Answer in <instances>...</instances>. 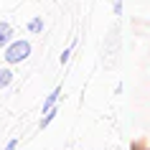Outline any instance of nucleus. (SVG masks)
I'll return each mask as SVG.
<instances>
[{"instance_id":"0eeeda50","label":"nucleus","mask_w":150,"mask_h":150,"mask_svg":"<svg viewBox=\"0 0 150 150\" xmlns=\"http://www.w3.org/2000/svg\"><path fill=\"white\" fill-rule=\"evenodd\" d=\"M69 54H71L69 48H66V51H64V54H61V64H66V61H69Z\"/></svg>"},{"instance_id":"20e7f679","label":"nucleus","mask_w":150,"mask_h":150,"mask_svg":"<svg viewBox=\"0 0 150 150\" xmlns=\"http://www.w3.org/2000/svg\"><path fill=\"white\" fill-rule=\"evenodd\" d=\"M10 79H13V74H10L8 69H0V89H3V87H8Z\"/></svg>"},{"instance_id":"7ed1b4c3","label":"nucleus","mask_w":150,"mask_h":150,"mask_svg":"<svg viewBox=\"0 0 150 150\" xmlns=\"http://www.w3.org/2000/svg\"><path fill=\"white\" fill-rule=\"evenodd\" d=\"M59 94H61V89H54V92L46 97V102H43V110H51V107H54V102L59 99Z\"/></svg>"},{"instance_id":"6e6552de","label":"nucleus","mask_w":150,"mask_h":150,"mask_svg":"<svg viewBox=\"0 0 150 150\" xmlns=\"http://www.w3.org/2000/svg\"><path fill=\"white\" fill-rule=\"evenodd\" d=\"M16 145H18V140H10V142H8V148H5V150H16Z\"/></svg>"},{"instance_id":"f257e3e1","label":"nucleus","mask_w":150,"mask_h":150,"mask_svg":"<svg viewBox=\"0 0 150 150\" xmlns=\"http://www.w3.org/2000/svg\"><path fill=\"white\" fill-rule=\"evenodd\" d=\"M28 54H31V46H28V41H16V43H10V46L5 48V59H8L10 64L23 61Z\"/></svg>"},{"instance_id":"39448f33","label":"nucleus","mask_w":150,"mask_h":150,"mask_svg":"<svg viewBox=\"0 0 150 150\" xmlns=\"http://www.w3.org/2000/svg\"><path fill=\"white\" fill-rule=\"evenodd\" d=\"M28 28H31V31H33V33H38V31H41V28H43V23H41V18H33L31 23H28Z\"/></svg>"},{"instance_id":"f03ea898","label":"nucleus","mask_w":150,"mask_h":150,"mask_svg":"<svg viewBox=\"0 0 150 150\" xmlns=\"http://www.w3.org/2000/svg\"><path fill=\"white\" fill-rule=\"evenodd\" d=\"M10 36H13L10 23H0V46H5V43L10 41Z\"/></svg>"},{"instance_id":"423d86ee","label":"nucleus","mask_w":150,"mask_h":150,"mask_svg":"<svg viewBox=\"0 0 150 150\" xmlns=\"http://www.w3.org/2000/svg\"><path fill=\"white\" fill-rule=\"evenodd\" d=\"M54 117H56V110H48V115H46L43 120H41V127H46V125H48V122H51Z\"/></svg>"}]
</instances>
